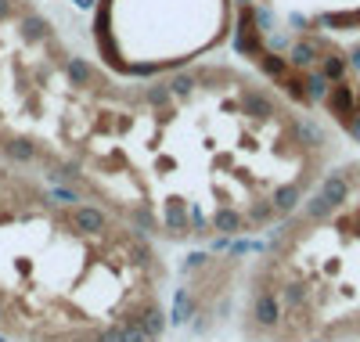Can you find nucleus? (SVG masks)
Returning <instances> with one entry per match:
<instances>
[{
    "label": "nucleus",
    "mask_w": 360,
    "mask_h": 342,
    "mask_svg": "<svg viewBox=\"0 0 360 342\" xmlns=\"http://www.w3.org/2000/svg\"><path fill=\"white\" fill-rule=\"evenodd\" d=\"M332 130L252 65L123 76L79 54L40 0H0V159L148 238L242 241L332 170Z\"/></svg>",
    "instance_id": "f257e3e1"
},
{
    "label": "nucleus",
    "mask_w": 360,
    "mask_h": 342,
    "mask_svg": "<svg viewBox=\"0 0 360 342\" xmlns=\"http://www.w3.org/2000/svg\"><path fill=\"white\" fill-rule=\"evenodd\" d=\"M155 241L0 159V342H159Z\"/></svg>",
    "instance_id": "f03ea898"
},
{
    "label": "nucleus",
    "mask_w": 360,
    "mask_h": 342,
    "mask_svg": "<svg viewBox=\"0 0 360 342\" xmlns=\"http://www.w3.org/2000/svg\"><path fill=\"white\" fill-rule=\"evenodd\" d=\"M238 321L249 342H360V159L332 166L270 227Z\"/></svg>",
    "instance_id": "7ed1b4c3"
},
{
    "label": "nucleus",
    "mask_w": 360,
    "mask_h": 342,
    "mask_svg": "<svg viewBox=\"0 0 360 342\" xmlns=\"http://www.w3.org/2000/svg\"><path fill=\"white\" fill-rule=\"evenodd\" d=\"M234 37L288 101L360 141V0H234Z\"/></svg>",
    "instance_id": "20e7f679"
},
{
    "label": "nucleus",
    "mask_w": 360,
    "mask_h": 342,
    "mask_svg": "<svg viewBox=\"0 0 360 342\" xmlns=\"http://www.w3.org/2000/svg\"><path fill=\"white\" fill-rule=\"evenodd\" d=\"M234 29V0H101L98 54L123 76L184 69Z\"/></svg>",
    "instance_id": "39448f33"
}]
</instances>
